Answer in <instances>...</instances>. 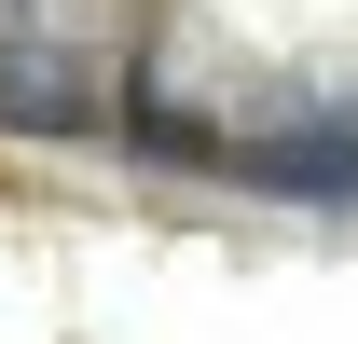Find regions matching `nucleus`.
I'll use <instances>...</instances> for the list:
<instances>
[{"mask_svg": "<svg viewBox=\"0 0 358 344\" xmlns=\"http://www.w3.org/2000/svg\"><path fill=\"white\" fill-rule=\"evenodd\" d=\"M207 166H221V179H248V193H303V207H345V193H358V110H317V124H262V138H221Z\"/></svg>", "mask_w": 358, "mask_h": 344, "instance_id": "f257e3e1", "label": "nucleus"}, {"mask_svg": "<svg viewBox=\"0 0 358 344\" xmlns=\"http://www.w3.org/2000/svg\"><path fill=\"white\" fill-rule=\"evenodd\" d=\"M110 96L69 42H0V138H96Z\"/></svg>", "mask_w": 358, "mask_h": 344, "instance_id": "f03ea898", "label": "nucleus"}]
</instances>
